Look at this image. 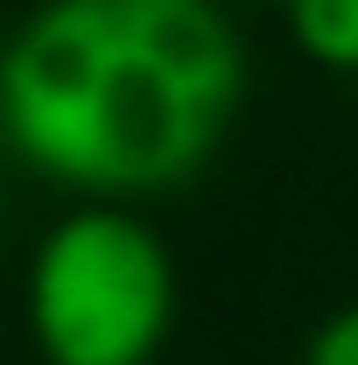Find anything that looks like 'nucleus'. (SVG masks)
I'll list each match as a JSON object with an SVG mask.
<instances>
[{"instance_id":"3","label":"nucleus","mask_w":358,"mask_h":365,"mask_svg":"<svg viewBox=\"0 0 358 365\" xmlns=\"http://www.w3.org/2000/svg\"><path fill=\"white\" fill-rule=\"evenodd\" d=\"M288 36L316 71L358 78V0H281Z\"/></svg>"},{"instance_id":"5","label":"nucleus","mask_w":358,"mask_h":365,"mask_svg":"<svg viewBox=\"0 0 358 365\" xmlns=\"http://www.w3.org/2000/svg\"><path fill=\"white\" fill-rule=\"evenodd\" d=\"M0 218H7V197H0Z\"/></svg>"},{"instance_id":"4","label":"nucleus","mask_w":358,"mask_h":365,"mask_svg":"<svg viewBox=\"0 0 358 365\" xmlns=\"http://www.w3.org/2000/svg\"><path fill=\"white\" fill-rule=\"evenodd\" d=\"M302 365H358V302H344L337 317L316 323L310 359H302Z\"/></svg>"},{"instance_id":"2","label":"nucleus","mask_w":358,"mask_h":365,"mask_svg":"<svg viewBox=\"0 0 358 365\" xmlns=\"http://www.w3.org/2000/svg\"><path fill=\"white\" fill-rule=\"evenodd\" d=\"M21 317L43 365H155L176 323V260L127 204H71L36 239Z\"/></svg>"},{"instance_id":"1","label":"nucleus","mask_w":358,"mask_h":365,"mask_svg":"<svg viewBox=\"0 0 358 365\" xmlns=\"http://www.w3.org/2000/svg\"><path fill=\"white\" fill-rule=\"evenodd\" d=\"M239 98L246 43L218 0H36L0 43V134L78 204L190 182Z\"/></svg>"}]
</instances>
